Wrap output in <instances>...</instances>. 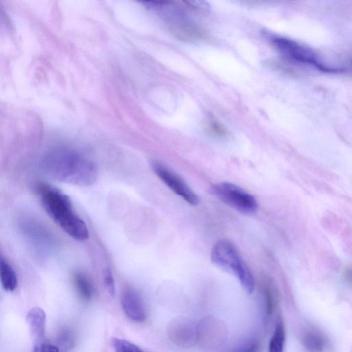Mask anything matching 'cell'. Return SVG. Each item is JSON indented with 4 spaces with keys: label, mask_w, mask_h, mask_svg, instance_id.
Returning a JSON list of instances; mask_svg holds the SVG:
<instances>
[{
    "label": "cell",
    "mask_w": 352,
    "mask_h": 352,
    "mask_svg": "<svg viewBox=\"0 0 352 352\" xmlns=\"http://www.w3.org/2000/svg\"><path fill=\"white\" fill-rule=\"evenodd\" d=\"M42 168L50 178L74 185L88 186L97 179L94 164L69 149H56L47 153L42 160Z\"/></svg>",
    "instance_id": "1"
},
{
    "label": "cell",
    "mask_w": 352,
    "mask_h": 352,
    "mask_svg": "<svg viewBox=\"0 0 352 352\" xmlns=\"http://www.w3.org/2000/svg\"><path fill=\"white\" fill-rule=\"evenodd\" d=\"M35 190L51 219L69 236L82 241L89 236L85 221L74 212L69 197L58 189L45 183H38Z\"/></svg>",
    "instance_id": "2"
},
{
    "label": "cell",
    "mask_w": 352,
    "mask_h": 352,
    "mask_svg": "<svg viewBox=\"0 0 352 352\" xmlns=\"http://www.w3.org/2000/svg\"><path fill=\"white\" fill-rule=\"evenodd\" d=\"M210 260L214 265L234 275L248 294L254 292V277L232 242L226 239L216 242L211 250Z\"/></svg>",
    "instance_id": "3"
},
{
    "label": "cell",
    "mask_w": 352,
    "mask_h": 352,
    "mask_svg": "<svg viewBox=\"0 0 352 352\" xmlns=\"http://www.w3.org/2000/svg\"><path fill=\"white\" fill-rule=\"evenodd\" d=\"M211 192L221 201L241 213L251 214L258 209L256 199L234 184L228 182L216 184L211 188Z\"/></svg>",
    "instance_id": "4"
},
{
    "label": "cell",
    "mask_w": 352,
    "mask_h": 352,
    "mask_svg": "<svg viewBox=\"0 0 352 352\" xmlns=\"http://www.w3.org/2000/svg\"><path fill=\"white\" fill-rule=\"evenodd\" d=\"M271 38L278 50L294 60L311 65L324 72H337L342 70L340 68L326 65L318 59L317 54L312 50L292 40L276 36Z\"/></svg>",
    "instance_id": "5"
},
{
    "label": "cell",
    "mask_w": 352,
    "mask_h": 352,
    "mask_svg": "<svg viewBox=\"0 0 352 352\" xmlns=\"http://www.w3.org/2000/svg\"><path fill=\"white\" fill-rule=\"evenodd\" d=\"M152 167L155 175L176 195L192 206L199 204L197 195L178 175L158 162L153 163Z\"/></svg>",
    "instance_id": "6"
},
{
    "label": "cell",
    "mask_w": 352,
    "mask_h": 352,
    "mask_svg": "<svg viewBox=\"0 0 352 352\" xmlns=\"http://www.w3.org/2000/svg\"><path fill=\"white\" fill-rule=\"evenodd\" d=\"M121 304L124 311L131 320L137 322L146 318L145 308L140 295L133 289H124L121 295Z\"/></svg>",
    "instance_id": "7"
},
{
    "label": "cell",
    "mask_w": 352,
    "mask_h": 352,
    "mask_svg": "<svg viewBox=\"0 0 352 352\" xmlns=\"http://www.w3.org/2000/svg\"><path fill=\"white\" fill-rule=\"evenodd\" d=\"M26 320L32 336L36 343L41 342L45 336L46 314L38 307L30 309L26 316Z\"/></svg>",
    "instance_id": "8"
},
{
    "label": "cell",
    "mask_w": 352,
    "mask_h": 352,
    "mask_svg": "<svg viewBox=\"0 0 352 352\" xmlns=\"http://www.w3.org/2000/svg\"><path fill=\"white\" fill-rule=\"evenodd\" d=\"M177 37L183 40L196 41L205 37V32L197 26L186 22H177L170 25Z\"/></svg>",
    "instance_id": "9"
},
{
    "label": "cell",
    "mask_w": 352,
    "mask_h": 352,
    "mask_svg": "<svg viewBox=\"0 0 352 352\" xmlns=\"http://www.w3.org/2000/svg\"><path fill=\"white\" fill-rule=\"evenodd\" d=\"M0 281L3 288L7 292L14 291L18 285V279L14 269L1 254Z\"/></svg>",
    "instance_id": "10"
},
{
    "label": "cell",
    "mask_w": 352,
    "mask_h": 352,
    "mask_svg": "<svg viewBox=\"0 0 352 352\" xmlns=\"http://www.w3.org/2000/svg\"><path fill=\"white\" fill-rule=\"evenodd\" d=\"M302 343L310 352H323L327 346L324 337L315 331H306L302 336Z\"/></svg>",
    "instance_id": "11"
},
{
    "label": "cell",
    "mask_w": 352,
    "mask_h": 352,
    "mask_svg": "<svg viewBox=\"0 0 352 352\" xmlns=\"http://www.w3.org/2000/svg\"><path fill=\"white\" fill-rule=\"evenodd\" d=\"M74 283L75 287L85 300H89L94 292V287L89 278L82 272H76L74 274Z\"/></svg>",
    "instance_id": "12"
},
{
    "label": "cell",
    "mask_w": 352,
    "mask_h": 352,
    "mask_svg": "<svg viewBox=\"0 0 352 352\" xmlns=\"http://www.w3.org/2000/svg\"><path fill=\"white\" fill-rule=\"evenodd\" d=\"M285 340V327L282 320L278 319L269 344L268 352H283Z\"/></svg>",
    "instance_id": "13"
},
{
    "label": "cell",
    "mask_w": 352,
    "mask_h": 352,
    "mask_svg": "<svg viewBox=\"0 0 352 352\" xmlns=\"http://www.w3.org/2000/svg\"><path fill=\"white\" fill-rule=\"evenodd\" d=\"M112 346L115 352H144L133 343L120 338L112 340Z\"/></svg>",
    "instance_id": "14"
},
{
    "label": "cell",
    "mask_w": 352,
    "mask_h": 352,
    "mask_svg": "<svg viewBox=\"0 0 352 352\" xmlns=\"http://www.w3.org/2000/svg\"><path fill=\"white\" fill-rule=\"evenodd\" d=\"M263 287L266 300L267 310L268 314H271L274 309L275 298L273 285L270 281L267 280L263 283Z\"/></svg>",
    "instance_id": "15"
},
{
    "label": "cell",
    "mask_w": 352,
    "mask_h": 352,
    "mask_svg": "<svg viewBox=\"0 0 352 352\" xmlns=\"http://www.w3.org/2000/svg\"><path fill=\"white\" fill-rule=\"evenodd\" d=\"M104 282L109 294L113 296L115 293L114 279L112 272L109 268H106L104 272Z\"/></svg>",
    "instance_id": "16"
},
{
    "label": "cell",
    "mask_w": 352,
    "mask_h": 352,
    "mask_svg": "<svg viewBox=\"0 0 352 352\" xmlns=\"http://www.w3.org/2000/svg\"><path fill=\"white\" fill-rule=\"evenodd\" d=\"M32 352H59V349L55 345L41 342L35 343Z\"/></svg>",
    "instance_id": "17"
},
{
    "label": "cell",
    "mask_w": 352,
    "mask_h": 352,
    "mask_svg": "<svg viewBox=\"0 0 352 352\" xmlns=\"http://www.w3.org/2000/svg\"><path fill=\"white\" fill-rule=\"evenodd\" d=\"M209 131L214 135L218 137H223L226 135V131L219 124L212 122L209 125Z\"/></svg>",
    "instance_id": "18"
},
{
    "label": "cell",
    "mask_w": 352,
    "mask_h": 352,
    "mask_svg": "<svg viewBox=\"0 0 352 352\" xmlns=\"http://www.w3.org/2000/svg\"><path fill=\"white\" fill-rule=\"evenodd\" d=\"M260 346L256 342L250 343L240 349L236 352H259Z\"/></svg>",
    "instance_id": "19"
}]
</instances>
